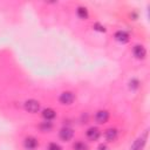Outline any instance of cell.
<instances>
[{
	"label": "cell",
	"mask_w": 150,
	"mask_h": 150,
	"mask_svg": "<svg viewBox=\"0 0 150 150\" xmlns=\"http://www.w3.org/2000/svg\"><path fill=\"white\" fill-rule=\"evenodd\" d=\"M23 107H25V110H26V111L32 112V114H35V112H38V111L40 110V103H39L36 100H33V98L27 100V101L25 102Z\"/></svg>",
	"instance_id": "cell-1"
},
{
	"label": "cell",
	"mask_w": 150,
	"mask_h": 150,
	"mask_svg": "<svg viewBox=\"0 0 150 150\" xmlns=\"http://www.w3.org/2000/svg\"><path fill=\"white\" fill-rule=\"evenodd\" d=\"M74 100H75V96H74V94L71 93V91H63L61 95H60V97H59V101H60V103H62V104H71L73 102H74Z\"/></svg>",
	"instance_id": "cell-2"
},
{
	"label": "cell",
	"mask_w": 150,
	"mask_h": 150,
	"mask_svg": "<svg viewBox=\"0 0 150 150\" xmlns=\"http://www.w3.org/2000/svg\"><path fill=\"white\" fill-rule=\"evenodd\" d=\"M109 120V112L107 110H98L95 114V121L97 123H105Z\"/></svg>",
	"instance_id": "cell-3"
},
{
	"label": "cell",
	"mask_w": 150,
	"mask_h": 150,
	"mask_svg": "<svg viewBox=\"0 0 150 150\" xmlns=\"http://www.w3.org/2000/svg\"><path fill=\"white\" fill-rule=\"evenodd\" d=\"M73 135H74L73 130L70 128H67V127L66 128H62L60 130V132H59V136H60V138L62 141H69V139H71Z\"/></svg>",
	"instance_id": "cell-4"
},
{
	"label": "cell",
	"mask_w": 150,
	"mask_h": 150,
	"mask_svg": "<svg viewBox=\"0 0 150 150\" xmlns=\"http://www.w3.org/2000/svg\"><path fill=\"white\" fill-rule=\"evenodd\" d=\"M132 53H134V55H135L137 59H144L145 55H146L145 48H144L143 46H141V45H136V46L132 48Z\"/></svg>",
	"instance_id": "cell-5"
},
{
	"label": "cell",
	"mask_w": 150,
	"mask_h": 150,
	"mask_svg": "<svg viewBox=\"0 0 150 150\" xmlns=\"http://www.w3.org/2000/svg\"><path fill=\"white\" fill-rule=\"evenodd\" d=\"M86 135H87L88 139H90V141H96V139L100 137V130H98L97 128H95V127H91V128H89V129L87 130Z\"/></svg>",
	"instance_id": "cell-6"
},
{
	"label": "cell",
	"mask_w": 150,
	"mask_h": 150,
	"mask_svg": "<svg viewBox=\"0 0 150 150\" xmlns=\"http://www.w3.org/2000/svg\"><path fill=\"white\" fill-rule=\"evenodd\" d=\"M117 135H118V131H117L115 128H109V129H107L105 132H104V137H105V139L109 141V142L115 141V139L117 138Z\"/></svg>",
	"instance_id": "cell-7"
},
{
	"label": "cell",
	"mask_w": 150,
	"mask_h": 150,
	"mask_svg": "<svg viewBox=\"0 0 150 150\" xmlns=\"http://www.w3.org/2000/svg\"><path fill=\"white\" fill-rule=\"evenodd\" d=\"M23 145H25V148L27 150H34L38 146V141L34 137H27L23 141Z\"/></svg>",
	"instance_id": "cell-8"
},
{
	"label": "cell",
	"mask_w": 150,
	"mask_h": 150,
	"mask_svg": "<svg viewBox=\"0 0 150 150\" xmlns=\"http://www.w3.org/2000/svg\"><path fill=\"white\" fill-rule=\"evenodd\" d=\"M42 117L46 121H52L55 117V111L53 109H50V108H47V109L42 110Z\"/></svg>",
	"instance_id": "cell-9"
},
{
	"label": "cell",
	"mask_w": 150,
	"mask_h": 150,
	"mask_svg": "<svg viewBox=\"0 0 150 150\" xmlns=\"http://www.w3.org/2000/svg\"><path fill=\"white\" fill-rule=\"evenodd\" d=\"M115 38H116V40H118V41H121V42H127L128 39H129V35H128V33H125L124 30H118V32H116Z\"/></svg>",
	"instance_id": "cell-10"
},
{
	"label": "cell",
	"mask_w": 150,
	"mask_h": 150,
	"mask_svg": "<svg viewBox=\"0 0 150 150\" xmlns=\"http://www.w3.org/2000/svg\"><path fill=\"white\" fill-rule=\"evenodd\" d=\"M40 129H41L42 131H49V130L53 129V124H52L50 121H45V122H42V123L40 124Z\"/></svg>",
	"instance_id": "cell-11"
},
{
	"label": "cell",
	"mask_w": 150,
	"mask_h": 150,
	"mask_svg": "<svg viewBox=\"0 0 150 150\" xmlns=\"http://www.w3.org/2000/svg\"><path fill=\"white\" fill-rule=\"evenodd\" d=\"M77 15L80 16V18H82V19H86L87 16H88V11H87V8L86 7H82V6H80L79 8H77Z\"/></svg>",
	"instance_id": "cell-12"
},
{
	"label": "cell",
	"mask_w": 150,
	"mask_h": 150,
	"mask_svg": "<svg viewBox=\"0 0 150 150\" xmlns=\"http://www.w3.org/2000/svg\"><path fill=\"white\" fill-rule=\"evenodd\" d=\"M144 137H145V136H144ZM144 137H142V138L137 139V142L134 144V146H132V149H131V150H141V149H142V146H143V144H144V142H145V141H144V139H145Z\"/></svg>",
	"instance_id": "cell-13"
},
{
	"label": "cell",
	"mask_w": 150,
	"mask_h": 150,
	"mask_svg": "<svg viewBox=\"0 0 150 150\" xmlns=\"http://www.w3.org/2000/svg\"><path fill=\"white\" fill-rule=\"evenodd\" d=\"M74 150H88V148L83 142H76L74 143Z\"/></svg>",
	"instance_id": "cell-14"
},
{
	"label": "cell",
	"mask_w": 150,
	"mask_h": 150,
	"mask_svg": "<svg viewBox=\"0 0 150 150\" xmlns=\"http://www.w3.org/2000/svg\"><path fill=\"white\" fill-rule=\"evenodd\" d=\"M48 150H61V146L56 143H49L48 144Z\"/></svg>",
	"instance_id": "cell-15"
},
{
	"label": "cell",
	"mask_w": 150,
	"mask_h": 150,
	"mask_svg": "<svg viewBox=\"0 0 150 150\" xmlns=\"http://www.w3.org/2000/svg\"><path fill=\"white\" fill-rule=\"evenodd\" d=\"M131 83H132V88H134V89H136V88L138 87V81H137V80H132V82L130 81V84H131Z\"/></svg>",
	"instance_id": "cell-16"
}]
</instances>
